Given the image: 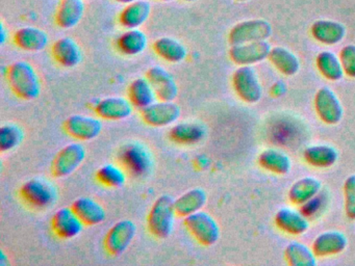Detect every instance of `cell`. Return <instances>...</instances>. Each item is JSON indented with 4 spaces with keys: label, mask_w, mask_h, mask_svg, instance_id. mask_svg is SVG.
<instances>
[{
    "label": "cell",
    "mask_w": 355,
    "mask_h": 266,
    "mask_svg": "<svg viewBox=\"0 0 355 266\" xmlns=\"http://www.w3.org/2000/svg\"><path fill=\"white\" fill-rule=\"evenodd\" d=\"M340 60L345 74L355 78V45H347L340 51Z\"/></svg>",
    "instance_id": "f35d334b"
},
{
    "label": "cell",
    "mask_w": 355,
    "mask_h": 266,
    "mask_svg": "<svg viewBox=\"0 0 355 266\" xmlns=\"http://www.w3.org/2000/svg\"><path fill=\"white\" fill-rule=\"evenodd\" d=\"M51 227L57 236L63 239H71L83 232L85 224L72 207H63L53 214Z\"/></svg>",
    "instance_id": "5bb4252c"
},
{
    "label": "cell",
    "mask_w": 355,
    "mask_h": 266,
    "mask_svg": "<svg viewBox=\"0 0 355 266\" xmlns=\"http://www.w3.org/2000/svg\"><path fill=\"white\" fill-rule=\"evenodd\" d=\"M22 200L31 207L46 209L58 200V190L46 179L34 178L24 183L20 188Z\"/></svg>",
    "instance_id": "277c9868"
},
{
    "label": "cell",
    "mask_w": 355,
    "mask_h": 266,
    "mask_svg": "<svg viewBox=\"0 0 355 266\" xmlns=\"http://www.w3.org/2000/svg\"><path fill=\"white\" fill-rule=\"evenodd\" d=\"M137 234V226L132 220H123L116 222L105 238V247L114 257L121 256L130 247Z\"/></svg>",
    "instance_id": "9c48e42d"
},
{
    "label": "cell",
    "mask_w": 355,
    "mask_h": 266,
    "mask_svg": "<svg viewBox=\"0 0 355 266\" xmlns=\"http://www.w3.org/2000/svg\"><path fill=\"white\" fill-rule=\"evenodd\" d=\"M305 160L315 168H329L338 160V151L331 145H318L306 148L304 153Z\"/></svg>",
    "instance_id": "4dcf8cb0"
},
{
    "label": "cell",
    "mask_w": 355,
    "mask_h": 266,
    "mask_svg": "<svg viewBox=\"0 0 355 266\" xmlns=\"http://www.w3.org/2000/svg\"><path fill=\"white\" fill-rule=\"evenodd\" d=\"M84 12L83 0H62L58 6L55 22L61 28H73L82 20Z\"/></svg>",
    "instance_id": "7402d4cb"
},
{
    "label": "cell",
    "mask_w": 355,
    "mask_h": 266,
    "mask_svg": "<svg viewBox=\"0 0 355 266\" xmlns=\"http://www.w3.org/2000/svg\"><path fill=\"white\" fill-rule=\"evenodd\" d=\"M115 1L119 2V3L128 4L136 1V0H115Z\"/></svg>",
    "instance_id": "b9f144b4"
},
{
    "label": "cell",
    "mask_w": 355,
    "mask_h": 266,
    "mask_svg": "<svg viewBox=\"0 0 355 266\" xmlns=\"http://www.w3.org/2000/svg\"><path fill=\"white\" fill-rule=\"evenodd\" d=\"M259 161L263 168L278 175L286 174L292 168L290 157L279 150H265L259 155Z\"/></svg>",
    "instance_id": "1f68e13d"
},
{
    "label": "cell",
    "mask_w": 355,
    "mask_h": 266,
    "mask_svg": "<svg viewBox=\"0 0 355 266\" xmlns=\"http://www.w3.org/2000/svg\"><path fill=\"white\" fill-rule=\"evenodd\" d=\"M182 109L173 101H155L142 109V120L149 126L166 127L174 124L180 118Z\"/></svg>",
    "instance_id": "30bf717a"
},
{
    "label": "cell",
    "mask_w": 355,
    "mask_h": 266,
    "mask_svg": "<svg viewBox=\"0 0 355 266\" xmlns=\"http://www.w3.org/2000/svg\"><path fill=\"white\" fill-rule=\"evenodd\" d=\"M151 14V6L145 0H136L126 4L119 16L120 24L126 29L139 28L142 26Z\"/></svg>",
    "instance_id": "44dd1931"
},
{
    "label": "cell",
    "mask_w": 355,
    "mask_h": 266,
    "mask_svg": "<svg viewBox=\"0 0 355 266\" xmlns=\"http://www.w3.org/2000/svg\"><path fill=\"white\" fill-rule=\"evenodd\" d=\"M317 66L320 72L329 80H340L345 72L342 62L336 54L330 51H323L318 55Z\"/></svg>",
    "instance_id": "e575fe53"
},
{
    "label": "cell",
    "mask_w": 355,
    "mask_h": 266,
    "mask_svg": "<svg viewBox=\"0 0 355 266\" xmlns=\"http://www.w3.org/2000/svg\"><path fill=\"white\" fill-rule=\"evenodd\" d=\"M207 193L202 188H193L182 193L174 201L176 214L182 218L200 211L207 204Z\"/></svg>",
    "instance_id": "484cf974"
},
{
    "label": "cell",
    "mask_w": 355,
    "mask_h": 266,
    "mask_svg": "<svg viewBox=\"0 0 355 266\" xmlns=\"http://www.w3.org/2000/svg\"><path fill=\"white\" fill-rule=\"evenodd\" d=\"M0 25H1V26H0V41H1V44H5L8 37L7 28H6L3 23H1Z\"/></svg>",
    "instance_id": "ab89813d"
},
{
    "label": "cell",
    "mask_w": 355,
    "mask_h": 266,
    "mask_svg": "<svg viewBox=\"0 0 355 266\" xmlns=\"http://www.w3.org/2000/svg\"><path fill=\"white\" fill-rule=\"evenodd\" d=\"M174 201L170 195H164L157 197L150 208L147 216V227L149 232L159 239H166L172 234L175 224Z\"/></svg>",
    "instance_id": "7a4b0ae2"
},
{
    "label": "cell",
    "mask_w": 355,
    "mask_h": 266,
    "mask_svg": "<svg viewBox=\"0 0 355 266\" xmlns=\"http://www.w3.org/2000/svg\"><path fill=\"white\" fill-rule=\"evenodd\" d=\"M148 45L147 35L139 28L128 29L117 39V47L125 55H138Z\"/></svg>",
    "instance_id": "f546056e"
},
{
    "label": "cell",
    "mask_w": 355,
    "mask_h": 266,
    "mask_svg": "<svg viewBox=\"0 0 355 266\" xmlns=\"http://www.w3.org/2000/svg\"><path fill=\"white\" fill-rule=\"evenodd\" d=\"M347 237L338 231H327L322 233L313 241V251L318 257L336 255L346 249Z\"/></svg>",
    "instance_id": "ffe728a7"
},
{
    "label": "cell",
    "mask_w": 355,
    "mask_h": 266,
    "mask_svg": "<svg viewBox=\"0 0 355 266\" xmlns=\"http://www.w3.org/2000/svg\"><path fill=\"white\" fill-rule=\"evenodd\" d=\"M205 127L195 122H184L174 125L170 129L169 136L172 141L180 145H194L202 141L205 136Z\"/></svg>",
    "instance_id": "4316f807"
},
{
    "label": "cell",
    "mask_w": 355,
    "mask_h": 266,
    "mask_svg": "<svg viewBox=\"0 0 355 266\" xmlns=\"http://www.w3.org/2000/svg\"><path fill=\"white\" fill-rule=\"evenodd\" d=\"M128 95L134 107L140 109L148 107L157 99V93L147 77H141L132 81L128 87Z\"/></svg>",
    "instance_id": "603a6c76"
},
{
    "label": "cell",
    "mask_w": 355,
    "mask_h": 266,
    "mask_svg": "<svg viewBox=\"0 0 355 266\" xmlns=\"http://www.w3.org/2000/svg\"><path fill=\"white\" fill-rule=\"evenodd\" d=\"M95 112L101 118L120 121L132 116L134 105L130 99L123 97H107L95 105Z\"/></svg>",
    "instance_id": "2e32d148"
},
{
    "label": "cell",
    "mask_w": 355,
    "mask_h": 266,
    "mask_svg": "<svg viewBox=\"0 0 355 266\" xmlns=\"http://www.w3.org/2000/svg\"><path fill=\"white\" fill-rule=\"evenodd\" d=\"M71 207L86 226H96L107 218V211L103 206L92 197H78Z\"/></svg>",
    "instance_id": "d6986e66"
},
{
    "label": "cell",
    "mask_w": 355,
    "mask_h": 266,
    "mask_svg": "<svg viewBox=\"0 0 355 266\" xmlns=\"http://www.w3.org/2000/svg\"><path fill=\"white\" fill-rule=\"evenodd\" d=\"M184 227L200 245L205 247L215 245L219 240V224L215 218L207 212L200 210L196 213L186 216Z\"/></svg>",
    "instance_id": "5b68a950"
},
{
    "label": "cell",
    "mask_w": 355,
    "mask_h": 266,
    "mask_svg": "<svg viewBox=\"0 0 355 266\" xmlns=\"http://www.w3.org/2000/svg\"><path fill=\"white\" fill-rule=\"evenodd\" d=\"M238 1H248V0H238Z\"/></svg>",
    "instance_id": "f6af8a7d"
},
{
    "label": "cell",
    "mask_w": 355,
    "mask_h": 266,
    "mask_svg": "<svg viewBox=\"0 0 355 266\" xmlns=\"http://www.w3.org/2000/svg\"><path fill=\"white\" fill-rule=\"evenodd\" d=\"M14 43L28 52H39L49 45V35L42 29L34 26L21 27L14 33Z\"/></svg>",
    "instance_id": "e0dca14e"
},
{
    "label": "cell",
    "mask_w": 355,
    "mask_h": 266,
    "mask_svg": "<svg viewBox=\"0 0 355 266\" xmlns=\"http://www.w3.org/2000/svg\"><path fill=\"white\" fill-rule=\"evenodd\" d=\"M311 33L322 44L336 45L344 39L346 28L342 23L336 21L318 20L311 26Z\"/></svg>",
    "instance_id": "d4e9b609"
},
{
    "label": "cell",
    "mask_w": 355,
    "mask_h": 266,
    "mask_svg": "<svg viewBox=\"0 0 355 266\" xmlns=\"http://www.w3.org/2000/svg\"><path fill=\"white\" fill-rule=\"evenodd\" d=\"M7 256H6L5 251H1V253H0V265L1 266H6L7 265Z\"/></svg>",
    "instance_id": "60d3db41"
},
{
    "label": "cell",
    "mask_w": 355,
    "mask_h": 266,
    "mask_svg": "<svg viewBox=\"0 0 355 266\" xmlns=\"http://www.w3.org/2000/svg\"><path fill=\"white\" fill-rule=\"evenodd\" d=\"M184 1L190 2V1H195V0H184Z\"/></svg>",
    "instance_id": "ee69618b"
},
{
    "label": "cell",
    "mask_w": 355,
    "mask_h": 266,
    "mask_svg": "<svg viewBox=\"0 0 355 266\" xmlns=\"http://www.w3.org/2000/svg\"><path fill=\"white\" fill-rule=\"evenodd\" d=\"M317 255L303 243L291 242L286 249V258L292 266H315Z\"/></svg>",
    "instance_id": "836d02e7"
},
{
    "label": "cell",
    "mask_w": 355,
    "mask_h": 266,
    "mask_svg": "<svg viewBox=\"0 0 355 266\" xmlns=\"http://www.w3.org/2000/svg\"><path fill=\"white\" fill-rule=\"evenodd\" d=\"M322 184L313 177H305L295 182L288 191V197L296 205H304L307 202L317 197L321 190Z\"/></svg>",
    "instance_id": "83f0119b"
},
{
    "label": "cell",
    "mask_w": 355,
    "mask_h": 266,
    "mask_svg": "<svg viewBox=\"0 0 355 266\" xmlns=\"http://www.w3.org/2000/svg\"><path fill=\"white\" fill-rule=\"evenodd\" d=\"M161 1L170 2V1H172V0H161Z\"/></svg>",
    "instance_id": "7bdbcfd3"
},
{
    "label": "cell",
    "mask_w": 355,
    "mask_h": 266,
    "mask_svg": "<svg viewBox=\"0 0 355 266\" xmlns=\"http://www.w3.org/2000/svg\"><path fill=\"white\" fill-rule=\"evenodd\" d=\"M7 79L12 91L24 100H34L41 94V80L34 66L19 60L8 66Z\"/></svg>",
    "instance_id": "6da1fadb"
},
{
    "label": "cell",
    "mask_w": 355,
    "mask_h": 266,
    "mask_svg": "<svg viewBox=\"0 0 355 266\" xmlns=\"http://www.w3.org/2000/svg\"><path fill=\"white\" fill-rule=\"evenodd\" d=\"M51 52L55 62L67 68L78 66L83 60L82 49L71 37H62L55 41Z\"/></svg>",
    "instance_id": "ac0fdd59"
},
{
    "label": "cell",
    "mask_w": 355,
    "mask_h": 266,
    "mask_svg": "<svg viewBox=\"0 0 355 266\" xmlns=\"http://www.w3.org/2000/svg\"><path fill=\"white\" fill-rule=\"evenodd\" d=\"M344 195L347 216L355 220V175H351L345 181Z\"/></svg>",
    "instance_id": "74e56055"
},
{
    "label": "cell",
    "mask_w": 355,
    "mask_h": 266,
    "mask_svg": "<svg viewBox=\"0 0 355 266\" xmlns=\"http://www.w3.org/2000/svg\"><path fill=\"white\" fill-rule=\"evenodd\" d=\"M85 158L86 148L82 143H69L55 155L51 164V172L57 178H65L80 168Z\"/></svg>",
    "instance_id": "ba28073f"
},
{
    "label": "cell",
    "mask_w": 355,
    "mask_h": 266,
    "mask_svg": "<svg viewBox=\"0 0 355 266\" xmlns=\"http://www.w3.org/2000/svg\"><path fill=\"white\" fill-rule=\"evenodd\" d=\"M276 224L284 232L292 235H301L309 228V222L304 214L292 208H282L275 216Z\"/></svg>",
    "instance_id": "cb8c5ba5"
},
{
    "label": "cell",
    "mask_w": 355,
    "mask_h": 266,
    "mask_svg": "<svg viewBox=\"0 0 355 266\" xmlns=\"http://www.w3.org/2000/svg\"><path fill=\"white\" fill-rule=\"evenodd\" d=\"M24 131L19 125L8 123L0 128V150L11 151L24 141Z\"/></svg>",
    "instance_id": "8d00e7d4"
},
{
    "label": "cell",
    "mask_w": 355,
    "mask_h": 266,
    "mask_svg": "<svg viewBox=\"0 0 355 266\" xmlns=\"http://www.w3.org/2000/svg\"><path fill=\"white\" fill-rule=\"evenodd\" d=\"M232 85L239 97L247 103H257L263 95L261 82L254 69L242 66L234 71Z\"/></svg>",
    "instance_id": "52a82bcc"
},
{
    "label": "cell",
    "mask_w": 355,
    "mask_h": 266,
    "mask_svg": "<svg viewBox=\"0 0 355 266\" xmlns=\"http://www.w3.org/2000/svg\"><path fill=\"white\" fill-rule=\"evenodd\" d=\"M153 50L159 57L173 64L182 62L188 55V50L184 44L173 37H159L153 43Z\"/></svg>",
    "instance_id": "f1b7e54d"
},
{
    "label": "cell",
    "mask_w": 355,
    "mask_h": 266,
    "mask_svg": "<svg viewBox=\"0 0 355 266\" xmlns=\"http://www.w3.org/2000/svg\"><path fill=\"white\" fill-rule=\"evenodd\" d=\"M119 160L132 176H147L153 170V158L145 145L138 141L126 143L119 151Z\"/></svg>",
    "instance_id": "3957f363"
},
{
    "label": "cell",
    "mask_w": 355,
    "mask_h": 266,
    "mask_svg": "<svg viewBox=\"0 0 355 266\" xmlns=\"http://www.w3.org/2000/svg\"><path fill=\"white\" fill-rule=\"evenodd\" d=\"M64 128L73 139L78 141H92L103 131V122L94 116L73 114L65 121Z\"/></svg>",
    "instance_id": "7c38bea8"
},
{
    "label": "cell",
    "mask_w": 355,
    "mask_h": 266,
    "mask_svg": "<svg viewBox=\"0 0 355 266\" xmlns=\"http://www.w3.org/2000/svg\"><path fill=\"white\" fill-rule=\"evenodd\" d=\"M146 77L153 85L157 99L162 101H173L178 95V87L175 79L166 69L155 66L149 69Z\"/></svg>",
    "instance_id": "9a60e30c"
},
{
    "label": "cell",
    "mask_w": 355,
    "mask_h": 266,
    "mask_svg": "<svg viewBox=\"0 0 355 266\" xmlns=\"http://www.w3.org/2000/svg\"><path fill=\"white\" fill-rule=\"evenodd\" d=\"M315 110L322 121L328 125H336L342 120L344 110L338 96L330 87H324L315 94Z\"/></svg>",
    "instance_id": "8fae6325"
},
{
    "label": "cell",
    "mask_w": 355,
    "mask_h": 266,
    "mask_svg": "<svg viewBox=\"0 0 355 266\" xmlns=\"http://www.w3.org/2000/svg\"><path fill=\"white\" fill-rule=\"evenodd\" d=\"M271 46L267 41L251 42L232 46L230 56L232 62L240 66H250L269 57Z\"/></svg>",
    "instance_id": "4fadbf2b"
},
{
    "label": "cell",
    "mask_w": 355,
    "mask_h": 266,
    "mask_svg": "<svg viewBox=\"0 0 355 266\" xmlns=\"http://www.w3.org/2000/svg\"><path fill=\"white\" fill-rule=\"evenodd\" d=\"M96 178L105 186L118 188L125 184L126 172L117 164L107 163L97 170Z\"/></svg>",
    "instance_id": "d590c367"
},
{
    "label": "cell",
    "mask_w": 355,
    "mask_h": 266,
    "mask_svg": "<svg viewBox=\"0 0 355 266\" xmlns=\"http://www.w3.org/2000/svg\"><path fill=\"white\" fill-rule=\"evenodd\" d=\"M269 58L274 66L286 76L296 74L300 69L298 57L286 48H272Z\"/></svg>",
    "instance_id": "d6a6232c"
},
{
    "label": "cell",
    "mask_w": 355,
    "mask_h": 266,
    "mask_svg": "<svg viewBox=\"0 0 355 266\" xmlns=\"http://www.w3.org/2000/svg\"><path fill=\"white\" fill-rule=\"evenodd\" d=\"M272 35V27L263 19L244 21L232 27L228 39L230 45H242L251 42L266 41Z\"/></svg>",
    "instance_id": "8992f818"
}]
</instances>
